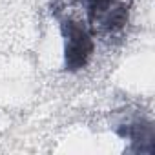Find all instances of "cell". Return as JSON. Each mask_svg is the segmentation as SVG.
Listing matches in <instances>:
<instances>
[{
    "mask_svg": "<svg viewBox=\"0 0 155 155\" xmlns=\"http://www.w3.org/2000/svg\"><path fill=\"white\" fill-rule=\"evenodd\" d=\"M64 35V66L69 71L82 69L91 53H93V40L84 26L73 20H66L62 24Z\"/></svg>",
    "mask_w": 155,
    "mask_h": 155,
    "instance_id": "cell-1",
    "label": "cell"
},
{
    "mask_svg": "<svg viewBox=\"0 0 155 155\" xmlns=\"http://www.w3.org/2000/svg\"><path fill=\"white\" fill-rule=\"evenodd\" d=\"M113 0H88V17H90V22H95L104 11L110 9Z\"/></svg>",
    "mask_w": 155,
    "mask_h": 155,
    "instance_id": "cell-2",
    "label": "cell"
}]
</instances>
